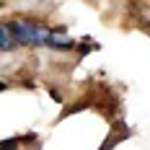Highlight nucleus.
I'll list each match as a JSON object with an SVG mask.
<instances>
[{
  "instance_id": "nucleus-4",
  "label": "nucleus",
  "mask_w": 150,
  "mask_h": 150,
  "mask_svg": "<svg viewBox=\"0 0 150 150\" xmlns=\"http://www.w3.org/2000/svg\"><path fill=\"white\" fill-rule=\"evenodd\" d=\"M16 145H18L16 140H3L0 142V150H16Z\"/></svg>"
},
{
  "instance_id": "nucleus-5",
  "label": "nucleus",
  "mask_w": 150,
  "mask_h": 150,
  "mask_svg": "<svg viewBox=\"0 0 150 150\" xmlns=\"http://www.w3.org/2000/svg\"><path fill=\"white\" fill-rule=\"evenodd\" d=\"M0 91H5V83H0Z\"/></svg>"
},
{
  "instance_id": "nucleus-2",
  "label": "nucleus",
  "mask_w": 150,
  "mask_h": 150,
  "mask_svg": "<svg viewBox=\"0 0 150 150\" xmlns=\"http://www.w3.org/2000/svg\"><path fill=\"white\" fill-rule=\"evenodd\" d=\"M16 47V39H13V31H11V26H0V49H13Z\"/></svg>"
},
{
  "instance_id": "nucleus-3",
  "label": "nucleus",
  "mask_w": 150,
  "mask_h": 150,
  "mask_svg": "<svg viewBox=\"0 0 150 150\" xmlns=\"http://www.w3.org/2000/svg\"><path fill=\"white\" fill-rule=\"evenodd\" d=\"M47 44L60 47V49H70V47H73V42H70V39H60V36H47Z\"/></svg>"
},
{
  "instance_id": "nucleus-1",
  "label": "nucleus",
  "mask_w": 150,
  "mask_h": 150,
  "mask_svg": "<svg viewBox=\"0 0 150 150\" xmlns=\"http://www.w3.org/2000/svg\"><path fill=\"white\" fill-rule=\"evenodd\" d=\"M11 26V31H13V39L16 44H44L47 36L49 34H44V29H39V26H31V23H8Z\"/></svg>"
}]
</instances>
